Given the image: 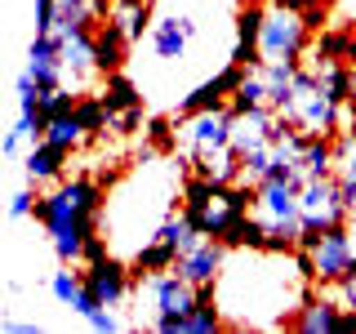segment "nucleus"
Segmentation results:
<instances>
[{"mask_svg":"<svg viewBox=\"0 0 356 334\" xmlns=\"http://www.w3.org/2000/svg\"><path fill=\"white\" fill-rule=\"evenodd\" d=\"M222 245H227V250H263L267 254V228L259 223V214H236L227 223V228H222V237H218Z\"/></svg>","mask_w":356,"mask_h":334,"instance_id":"21","label":"nucleus"},{"mask_svg":"<svg viewBox=\"0 0 356 334\" xmlns=\"http://www.w3.org/2000/svg\"><path fill=\"white\" fill-rule=\"evenodd\" d=\"M58 5H89V0H58Z\"/></svg>","mask_w":356,"mask_h":334,"instance_id":"46","label":"nucleus"},{"mask_svg":"<svg viewBox=\"0 0 356 334\" xmlns=\"http://www.w3.org/2000/svg\"><path fill=\"white\" fill-rule=\"evenodd\" d=\"M125 49H129V40L120 36V27H116V22H98V31H94V58H98V76L120 72V63H125Z\"/></svg>","mask_w":356,"mask_h":334,"instance_id":"19","label":"nucleus"},{"mask_svg":"<svg viewBox=\"0 0 356 334\" xmlns=\"http://www.w3.org/2000/svg\"><path fill=\"white\" fill-rule=\"evenodd\" d=\"M312 263H316V285H339L348 272H356V241L348 223L321 237V245L312 250Z\"/></svg>","mask_w":356,"mask_h":334,"instance_id":"8","label":"nucleus"},{"mask_svg":"<svg viewBox=\"0 0 356 334\" xmlns=\"http://www.w3.org/2000/svg\"><path fill=\"white\" fill-rule=\"evenodd\" d=\"M107 22H116L120 36L134 45V40H143V31L152 27V5H147V0H111Z\"/></svg>","mask_w":356,"mask_h":334,"instance_id":"18","label":"nucleus"},{"mask_svg":"<svg viewBox=\"0 0 356 334\" xmlns=\"http://www.w3.org/2000/svg\"><path fill=\"white\" fill-rule=\"evenodd\" d=\"M222 148H232V107L196 111V116L178 120V152H183V161H200V156H214Z\"/></svg>","mask_w":356,"mask_h":334,"instance_id":"6","label":"nucleus"},{"mask_svg":"<svg viewBox=\"0 0 356 334\" xmlns=\"http://www.w3.org/2000/svg\"><path fill=\"white\" fill-rule=\"evenodd\" d=\"M196 36V18L183 14V9H170V14H161L152 22V49L161 63H178L187 54V45Z\"/></svg>","mask_w":356,"mask_h":334,"instance_id":"10","label":"nucleus"},{"mask_svg":"<svg viewBox=\"0 0 356 334\" xmlns=\"http://www.w3.org/2000/svg\"><path fill=\"white\" fill-rule=\"evenodd\" d=\"M156 237H161V241H165V245H170V250L178 254V259H183L187 250H196V245L205 241V232H200L196 223L183 214V209H174V214H165V218H161V228H156Z\"/></svg>","mask_w":356,"mask_h":334,"instance_id":"20","label":"nucleus"},{"mask_svg":"<svg viewBox=\"0 0 356 334\" xmlns=\"http://www.w3.org/2000/svg\"><path fill=\"white\" fill-rule=\"evenodd\" d=\"M334 289H339V303H343V308H356V272H348Z\"/></svg>","mask_w":356,"mask_h":334,"instance_id":"42","label":"nucleus"},{"mask_svg":"<svg viewBox=\"0 0 356 334\" xmlns=\"http://www.w3.org/2000/svg\"><path fill=\"white\" fill-rule=\"evenodd\" d=\"M94 31L98 27H54L58 40V63H63V85H85L89 76H98V58H94Z\"/></svg>","mask_w":356,"mask_h":334,"instance_id":"7","label":"nucleus"},{"mask_svg":"<svg viewBox=\"0 0 356 334\" xmlns=\"http://www.w3.org/2000/svg\"><path fill=\"white\" fill-rule=\"evenodd\" d=\"M178 120L174 116H156V120H147V138L156 143V148H165V152H170V148H178Z\"/></svg>","mask_w":356,"mask_h":334,"instance_id":"35","label":"nucleus"},{"mask_svg":"<svg viewBox=\"0 0 356 334\" xmlns=\"http://www.w3.org/2000/svg\"><path fill=\"white\" fill-rule=\"evenodd\" d=\"M307 22L298 9L289 5H267V18H263V36H259V58L263 63H298L307 54Z\"/></svg>","mask_w":356,"mask_h":334,"instance_id":"4","label":"nucleus"},{"mask_svg":"<svg viewBox=\"0 0 356 334\" xmlns=\"http://www.w3.org/2000/svg\"><path fill=\"white\" fill-rule=\"evenodd\" d=\"M76 103H81V98H76L67 85H58V89H44V94H40V116H44V120L67 116V111H76Z\"/></svg>","mask_w":356,"mask_h":334,"instance_id":"33","label":"nucleus"},{"mask_svg":"<svg viewBox=\"0 0 356 334\" xmlns=\"http://www.w3.org/2000/svg\"><path fill=\"white\" fill-rule=\"evenodd\" d=\"M259 72H263V85H267V107L281 111V103L289 98V89H294L298 63H259Z\"/></svg>","mask_w":356,"mask_h":334,"instance_id":"25","label":"nucleus"},{"mask_svg":"<svg viewBox=\"0 0 356 334\" xmlns=\"http://www.w3.org/2000/svg\"><path fill=\"white\" fill-rule=\"evenodd\" d=\"M227 107H232V116H241V111H250V107H267V85H263L259 67L245 72V81L236 85V94L227 98Z\"/></svg>","mask_w":356,"mask_h":334,"instance_id":"29","label":"nucleus"},{"mask_svg":"<svg viewBox=\"0 0 356 334\" xmlns=\"http://www.w3.org/2000/svg\"><path fill=\"white\" fill-rule=\"evenodd\" d=\"M36 187H22V192H14V196H9L5 200V214H14V218H31V214H36Z\"/></svg>","mask_w":356,"mask_h":334,"instance_id":"37","label":"nucleus"},{"mask_svg":"<svg viewBox=\"0 0 356 334\" xmlns=\"http://www.w3.org/2000/svg\"><path fill=\"white\" fill-rule=\"evenodd\" d=\"M103 103H107L111 116H120V111H129V107H143V94H138V85H134L129 76L111 72L107 85H103Z\"/></svg>","mask_w":356,"mask_h":334,"instance_id":"28","label":"nucleus"},{"mask_svg":"<svg viewBox=\"0 0 356 334\" xmlns=\"http://www.w3.org/2000/svg\"><path fill=\"white\" fill-rule=\"evenodd\" d=\"M312 72H316L321 89L334 98V103H352L356 85H352V67L348 63H330V58H312Z\"/></svg>","mask_w":356,"mask_h":334,"instance_id":"23","label":"nucleus"},{"mask_svg":"<svg viewBox=\"0 0 356 334\" xmlns=\"http://www.w3.org/2000/svg\"><path fill=\"white\" fill-rule=\"evenodd\" d=\"M40 138H49V143H58V148H67V152H76L81 143L89 138L85 134V125L76 120V111H67V116H54V120H44V134Z\"/></svg>","mask_w":356,"mask_h":334,"instance_id":"30","label":"nucleus"},{"mask_svg":"<svg viewBox=\"0 0 356 334\" xmlns=\"http://www.w3.org/2000/svg\"><path fill=\"white\" fill-rule=\"evenodd\" d=\"M316 58H330V63H348L356 67V36L352 31H325V36L316 40Z\"/></svg>","mask_w":356,"mask_h":334,"instance_id":"32","label":"nucleus"},{"mask_svg":"<svg viewBox=\"0 0 356 334\" xmlns=\"http://www.w3.org/2000/svg\"><path fill=\"white\" fill-rule=\"evenodd\" d=\"M40 134H44V116H40V111H18L14 129L0 138V156H18L22 143H36Z\"/></svg>","mask_w":356,"mask_h":334,"instance_id":"26","label":"nucleus"},{"mask_svg":"<svg viewBox=\"0 0 356 334\" xmlns=\"http://www.w3.org/2000/svg\"><path fill=\"white\" fill-rule=\"evenodd\" d=\"M76 120L85 125L89 138H107V129H111V111H107V103H103V94L81 98V103H76Z\"/></svg>","mask_w":356,"mask_h":334,"instance_id":"31","label":"nucleus"},{"mask_svg":"<svg viewBox=\"0 0 356 334\" xmlns=\"http://www.w3.org/2000/svg\"><path fill=\"white\" fill-rule=\"evenodd\" d=\"M14 94H18V111H40V94H44V89H40L36 81H31V76H27V72H22V76H18V85H14Z\"/></svg>","mask_w":356,"mask_h":334,"instance_id":"36","label":"nucleus"},{"mask_svg":"<svg viewBox=\"0 0 356 334\" xmlns=\"http://www.w3.org/2000/svg\"><path fill=\"white\" fill-rule=\"evenodd\" d=\"M254 214L267 228V250L289 254L298 245L303 218H298V178H263L254 196Z\"/></svg>","mask_w":356,"mask_h":334,"instance_id":"2","label":"nucleus"},{"mask_svg":"<svg viewBox=\"0 0 356 334\" xmlns=\"http://www.w3.org/2000/svg\"><path fill=\"white\" fill-rule=\"evenodd\" d=\"M22 72L31 76L40 89H58L63 85V63H58V40L54 36H36L27 49V67Z\"/></svg>","mask_w":356,"mask_h":334,"instance_id":"16","label":"nucleus"},{"mask_svg":"<svg viewBox=\"0 0 356 334\" xmlns=\"http://www.w3.org/2000/svg\"><path fill=\"white\" fill-rule=\"evenodd\" d=\"M222 263H227V245L214 241V237H205L196 250H187L183 259H178L174 272L183 276V281H192V285H209V281L222 276Z\"/></svg>","mask_w":356,"mask_h":334,"instance_id":"12","label":"nucleus"},{"mask_svg":"<svg viewBox=\"0 0 356 334\" xmlns=\"http://www.w3.org/2000/svg\"><path fill=\"white\" fill-rule=\"evenodd\" d=\"M214 330H222V308H218L214 281H209V285H196V308L183 317V334H214Z\"/></svg>","mask_w":356,"mask_h":334,"instance_id":"17","label":"nucleus"},{"mask_svg":"<svg viewBox=\"0 0 356 334\" xmlns=\"http://www.w3.org/2000/svg\"><path fill=\"white\" fill-rule=\"evenodd\" d=\"M334 174V143L321 134H303V156H298V183L303 178H325Z\"/></svg>","mask_w":356,"mask_h":334,"instance_id":"22","label":"nucleus"},{"mask_svg":"<svg viewBox=\"0 0 356 334\" xmlns=\"http://www.w3.org/2000/svg\"><path fill=\"white\" fill-rule=\"evenodd\" d=\"M0 330H9V334H36L40 326H36V321H22V317H5V321H0Z\"/></svg>","mask_w":356,"mask_h":334,"instance_id":"44","label":"nucleus"},{"mask_svg":"<svg viewBox=\"0 0 356 334\" xmlns=\"http://www.w3.org/2000/svg\"><path fill=\"white\" fill-rule=\"evenodd\" d=\"M298 218L303 228H316V232H330V228H343L352 218V205L343 196L339 178L325 174V178H303L298 183Z\"/></svg>","mask_w":356,"mask_h":334,"instance_id":"5","label":"nucleus"},{"mask_svg":"<svg viewBox=\"0 0 356 334\" xmlns=\"http://www.w3.org/2000/svg\"><path fill=\"white\" fill-rule=\"evenodd\" d=\"M85 289L98 299L103 308H116V303H125V294H129V276H134V267L125 263H116L107 254V259H98V263H85Z\"/></svg>","mask_w":356,"mask_h":334,"instance_id":"11","label":"nucleus"},{"mask_svg":"<svg viewBox=\"0 0 356 334\" xmlns=\"http://www.w3.org/2000/svg\"><path fill=\"white\" fill-rule=\"evenodd\" d=\"M281 120H289L298 134L334 138V134H339V120H343V103H334L325 89H321L316 72H303V67H298L294 89H289V98L281 103Z\"/></svg>","mask_w":356,"mask_h":334,"instance_id":"3","label":"nucleus"},{"mask_svg":"<svg viewBox=\"0 0 356 334\" xmlns=\"http://www.w3.org/2000/svg\"><path fill=\"white\" fill-rule=\"evenodd\" d=\"M138 281H143V289L152 294L156 321H165V317H178V321H183L187 312L196 308V285L183 281L178 272H147V276H138Z\"/></svg>","mask_w":356,"mask_h":334,"instance_id":"9","label":"nucleus"},{"mask_svg":"<svg viewBox=\"0 0 356 334\" xmlns=\"http://www.w3.org/2000/svg\"><path fill=\"white\" fill-rule=\"evenodd\" d=\"M103 178H72L58 183L54 192L36 200V218L49 232V245L63 263H81L85 241L98 232V214H103Z\"/></svg>","mask_w":356,"mask_h":334,"instance_id":"1","label":"nucleus"},{"mask_svg":"<svg viewBox=\"0 0 356 334\" xmlns=\"http://www.w3.org/2000/svg\"><path fill=\"white\" fill-rule=\"evenodd\" d=\"M85 321H89V326H94V330H103V334L120 330V317H116V312H111V308H98L94 317H85Z\"/></svg>","mask_w":356,"mask_h":334,"instance_id":"40","label":"nucleus"},{"mask_svg":"<svg viewBox=\"0 0 356 334\" xmlns=\"http://www.w3.org/2000/svg\"><path fill=\"white\" fill-rule=\"evenodd\" d=\"M36 5V36H54L58 27V0H31Z\"/></svg>","mask_w":356,"mask_h":334,"instance_id":"38","label":"nucleus"},{"mask_svg":"<svg viewBox=\"0 0 356 334\" xmlns=\"http://www.w3.org/2000/svg\"><path fill=\"white\" fill-rule=\"evenodd\" d=\"M339 321H343V303H334V299L312 294V289H307L303 303H298V312L289 317V330H298V334H334Z\"/></svg>","mask_w":356,"mask_h":334,"instance_id":"13","label":"nucleus"},{"mask_svg":"<svg viewBox=\"0 0 356 334\" xmlns=\"http://www.w3.org/2000/svg\"><path fill=\"white\" fill-rule=\"evenodd\" d=\"M129 267H134V276H147V272H174V267H178V254H174L161 237H152V241H143L138 250H134Z\"/></svg>","mask_w":356,"mask_h":334,"instance_id":"24","label":"nucleus"},{"mask_svg":"<svg viewBox=\"0 0 356 334\" xmlns=\"http://www.w3.org/2000/svg\"><path fill=\"white\" fill-rule=\"evenodd\" d=\"M339 330H352V334H356V308H343V321H339Z\"/></svg>","mask_w":356,"mask_h":334,"instance_id":"45","label":"nucleus"},{"mask_svg":"<svg viewBox=\"0 0 356 334\" xmlns=\"http://www.w3.org/2000/svg\"><path fill=\"white\" fill-rule=\"evenodd\" d=\"M98 259H107V241L94 232V237L85 241V254H81V263H98Z\"/></svg>","mask_w":356,"mask_h":334,"instance_id":"41","label":"nucleus"},{"mask_svg":"<svg viewBox=\"0 0 356 334\" xmlns=\"http://www.w3.org/2000/svg\"><path fill=\"white\" fill-rule=\"evenodd\" d=\"M263 18H267V5L263 0H250V5L236 14V45H232V63L241 67H259V36H263Z\"/></svg>","mask_w":356,"mask_h":334,"instance_id":"15","label":"nucleus"},{"mask_svg":"<svg viewBox=\"0 0 356 334\" xmlns=\"http://www.w3.org/2000/svg\"><path fill=\"white\" fill-rule=\"evenodd\" d=\"M49 289H54V299L67 308H76V299H81V289H85V276H76V272H67V267H58V272L49 276Z\"/></svg>","mask_w":356,"mask_h":334,"instance_id":"34","label":"nucleus"},{"mask_svg":"<svg viewBox=\"0 0 356 334\" xmlns=\"http://www.w3.org/2000/svg\"><path fill=\"white\" fill-rule=\"evenodd\" d=\"M192 165H196V174H209L214 183H236V178H245V165H241V156L232 148H222L214 156H200Z\"/></svg>","mask_w":356,"mask_h":334,"instance_id":"27","label":"nucleus"},{"mask_svg":"<svg viewBox=\"0 0 356 334\" xmlns=\"http://www.w3.org/2000/svg\"><path fill=\"white\" fill-rule=\"evenodd\" d=\"M334 178H339V187H343V196H348V205H356V165H348V170H339Z\"/></svg>","mask_w":356,"mask_h":334,"instance_id":"43","label":"nucleus"},{"mask_svg":"<svg viewBox=\"0 0 356 334\" xmlns=\"http://www.w3.org/2000/svg\"><path fill=\"white\" fill-rule=\"evenodd\" d=\"M143 125V107H129V111H120V116H111V129L116 134H134Z\"/></svg>","mask_w":356,"mask_h":334,"instance_id":"39","label":"nucleus"},{"mask_svg":"<svg viewBox=\"0 0 356 334\" xmlns=\"http://www.w3.org/2000/svg\"><path fill=\"white\" fill-rule=\"evenodd\" d=\"M67 148L49 138H36L31 143V152L22 156V170H27V183L31 187H44V183H63V170H67Z\"/></svg>","mask_w":356,"mask_h":334,"instance_id":"14","label":"nucleus"}]
</instances>
